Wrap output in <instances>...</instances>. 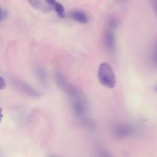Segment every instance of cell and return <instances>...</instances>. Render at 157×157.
I'll list each match as a JSON object with an SVG mask.
<instances>
[{
  "mask_svg": "<svg viewBox=\"0 0 157 157\" xmlns=\"http://www.w3.org/2000/svg\"><path fill=\"white\" fill-rule=\"evenodd\" d=\"M98 77L101 85L106 88H113L115 85V75L110 65L107 63L100 64L98 70Z\"/></svg>",
  "mask_w": 157,
  "mask_h": 157,
  "instance_id": "6da1fadb",
  "label": "cell"
},
{
  "mask_svg": "<svg viewBox=\"0 0 157 157\" xmlns=\"http://www.w3.org/2000/svg\"><path fill=\"white\" fill-rule=\"evenodd\" d=\"M137 133L136 128L126 123H120L115 125L113 128V134L118 138H126Z\"/></svg>",
  "mask_w": 157,
  "mask_h": 157,
  "instance_id": "7a4b0ae2",
  "label": "cell"
},
{
  "mask_svg": "<svg viewBox=\"0 0 157 157\" xmlns=\"http://www.w3.org/2000/svg\"><path fill=\"white\" fill-rule=\"evenodd\" d=\"M70 17L74 20L80 23H87L88 21V18L86 14L83 11L76 10L72 11L70 13Z\"/></svg>",
  "mask_w": 157,
  "mask_h": 157,
  "instance_id": "3957f363",
  "label": "cell"
},
{
  "mask_svg": "<svg viewBox=\"0 0 157 157\" xmlns=\"http://www.w3.org/2000/svg\"><path fill=\"white\" fill-rule=\"evenodd\" d=\"M22 91H23L25 93L27 94L28 95L33 97V98H38L40 96V93L34 88L28 85H26L24 83H19L18 85Z\"/></svg>",
  "mask_w": 157,
  "mask_h": 157,
  "instance_id": "277c9868",
  "label": "cell"
},
{
  "mask_svg": "<svg viewBox=\"0 0 157 157\" xmlns=\"http://www.w3.org/2000/svg\"><path fill=\"white\" fill-rule=\"evenodd\" d=\"M48 4L57 13L58 15L61 18L64 17V9L63 6L56 0H45Z\"/></svg>",
  "mask_w": 157,
  "mask_h": 157,
  "instance_id": "5b68a950",
  "label": "cell"
},
{
  "mask_svg": "<svg viewBox=\"0 0 157 157\" xmlns=\"http://www.w3.org/2000/svg\"><path fill=\"white\" fill-rule=\"evenodd\" d=\"M105 41L108 49L111 52L113 51L115 47V40L114 34L112 31H108L105 33Z\"/></svg>",
  "mask_w": 157,
  "mask_h": 157,
  "instance_id": "8992f818",
  "label": "cell"
},
{
  "mask_svg": "<svg viewBox=\"0 0 157 157\" xmlns=\"http://www.w3.org/2000/svg\"><path fill=\"white\" fill-rule=\"evenodd\" d=\"M96 153L98 157H114L106 148L102 146L96 147Z\"/></svg>",
  "mask_w": 157,
  "mask_h": 157,
  "instance_id": "52a82bcc",
  "label": "cell"
},
{
  "mask_svg": "<svg viewBox=\"0 0 157 157\" xmlns=\"http://www.w3.org/2000/svg\"><path fill=\"white\" fill-rule=\"evenodd\" d=\"M28 1L29 3L35 8H37L44 11L47 10V7L38 0H28Z\"/></svg>",
  "mask_w": 157,
  "mask_h": 157,
  "instance_id": "ba28073f",
  "label": "cell"
},
{
  "mask_svg": "<svg viewBox=\"0 0 157 157\" xmlns=\"http://www.w3.org/2000/svg\"><path fill=\"white\" fill-rule=\"evenodd\" d=\"M37 74L39 76V78L40 80V82L43 84V85H46L47 83V78H46V75L45 74V72H44L43 70H40L39 69L37 71Z\"/></svg>",
  "mask_w": 157,
  "mask_h": 157,
  "instance_id": "9c48e42d",
  "label": "cell"
},
{
  "mask_svg": "<svg viewBox=\"0 0 157 157\" xmlns=\"http://www.w3.org/2000/svg\"><path fill=\"white\" fill-rule=\"evenodd\" d=\"M6 84L4 79L0 76V90H3L6 88Z\"/></svg>",
  "mask_w": 157,
  "mask_h": 157,
  "instance_id": "30bf717a",
  "label": "cell"
},
{
  "mask_svg": "<svg viewBox=\"0 0 157 157\" xmlns=\"http://www.w3.org/2000/svg\"><path fill=\"white\" fill-rule=\"evenodd\" d=\"M109 24L111 27H114V26H116V25H117V23H116V21H115L114 20H111L109 21Z\"/></svg>",
  "mask_w": 157,
  "mask_h": 157,
  "instance_id": "8fae6325",
  "label": "cell"
},
{
  "mask_svg": "<svg viewBox=\"0 0 157 157\" xmlns=\"http://www.w3.org/2000/svg\"><path fill=\"white\" fill-rule=\"evenodd\" d=\"M1 118H2V109H0V122L1 121Z\"/></svg>",
  "mask_w": 157,
  "mask_h": 157,
  "instance_id": "7c38bea8",
  "label": "cell"
},
{
  "mask_svg": "<svg viewBox=\"0 0 157 157\" xmlns=\"http://www.w3.org/2000/svg\"><path fill=\"white\" fill-rule=\"evenodd\" d=\"M48 157H58V156H55V155H50L48 156Z\"/></svg>",
  "mask_w": 157,
  "mask_h": 157,
  "instance_id": "4fadbf2b",
  "label": "cell"
},
{
  "mask_svg": "<svg viewBox=\"0 0 157 157\" xmlns=\"http://www.w3.org/2000/svg\"><path fill=\"white\" fill-rule=\"evenodd\" d=\"M1 7H0V18H1Z\"/></svg>",
  "mask_w": 157,
  "mask_h": 157,
  "instance_id": "5bb4252c",
  "label": "cell"
}]
</instances>
